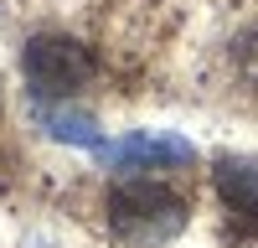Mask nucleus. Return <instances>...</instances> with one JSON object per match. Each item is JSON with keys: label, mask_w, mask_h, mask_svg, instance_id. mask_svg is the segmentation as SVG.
I'll list each match as a JSON object with an SVG mask.
<instances>
[{"label": "nucleus", "mask_w": 258, "mask_h": 248, "mask_svg": "<svg viewBox=\"0 0 258 248\" xmlns=\"http://www.w3.org/2000/svg\"><path fill=\"white\" fill-rule=\"evenodd\" d=\"M103 212H109V233L124 248H165L186 233V197L165 181H150V176H124L109 186L103 197Z\"/></svg>", "instance_id": "1"}, {"label": "nucleus", "mask_w": 258, "mask_h": 248, "mask_svg": "<svg viewBox=\"0 0 258 248\" xmlns=\"http://www.w3.org/2000/svg\"><path fill=\"white\" fill-rule=\"evenodd\" d=\"M21 73H26V88H31L36 103H68L93 83L98 62L78 36L41 31V36H31L21 47Z\"/></svg>", "instance_id": "2"}, {"label": "nucleus", "mask_w": 258, "mask_h": 248, "mask_svg": "<svg viewBox=\"0 0 258 248\" xmlns=\"http://www.w3.org/2000/svg\"><path fill=\"white\" fill-rule=\"evenodd\" d=\"M98 160L119 176H135V171H170V165H191L197 150L181 140V135H165V130H135L114 145H98Z\"/></svg>", "instance_id": "3"}, {"label": "nucleus", "mask_w": 258, "mask_h": 248, "mask_svg": "<svg viewBox=\"0 0 258 248\" xmlns=\"http://www.w3.org/2000/svg\"><path fill=\"white\" fill-rule=\"evenodd\" d=\"M212 186L232 217L258 222V155H222L212 171Z\"/></svg>", "instance_id": "4"}, {"label": "nucleus", "mask_w": 258, "mask_h": 248, "mask_svg": "<svg viewBox=\"0 0 258 248\" xmlns=\"http://www.w3.org/2000/svg\"><path fill=\"white\" fill-rule=\"evenodd\" d=\"M36 124H41L52 140H62V145H88V150L103 145L98 119L83 114V109H68V103H36Z\"/></svg>", "instance_id": "5"}, {"label": "nucleus", "mask_w": 258, "mask_h": 248, "mask_svg": "<svg viewBox=\"0 0 258 248\" xmlns=\"http://www.w3.org/2000/svg\"><path fill=\"white\" fill-rule=\"evenodd\" d=\"M232 68H238L243 83H253V88H258V26L232 41Z\"/></svg>", "instance_id": "6"}]
</instances>
